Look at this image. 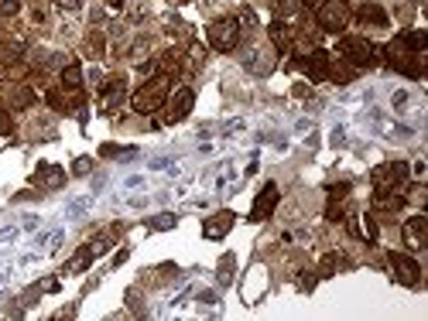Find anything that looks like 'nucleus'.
Segmentation results:
<instances>
[{"label":"nucleus","mask_w":428,"mask_h":321,"mask_svg":"<svg viewBox=\"0 0 428 321\" xmlns=\"http://www.w3.org/2000/svg\"><path fill=\"white\" fill-rule=\"evenodd\" d=\"M298 4H302V7H309V11H312V7H319L322 0H298Z\"/></svg>","instance_id":"obj_40"},{"label":"nucleus","mask_w":428,"mask_h":321,"mask_svg":"<svg viewBox=\"0 0 428 321\" xmlns=\"http://www.w3.org/2000/svg\"><path fill=\"white\" fill-rule=\"evenodd\" d=\"M31 103H35V89H31V86H24V82H21L18 89H14V93H11V106H14V110H28V106H31Z\"/></svg>","instance_id":"obj_25"},{"label":"nucleus","mask_w":428,"mask_h":321,"mask_svg":"<svg viewBox=\"0 0 428 321\" xmlns=\"http://www.w3.org/2000/svg\"><path fill=\"white\" fill-rule=\"evenodd\" d=\"M234 266H236L234 257H223V260H219V283H230V281H234Z\"/></svg>","instance_id":"obj_30"},{"label":"nucleus","mask_w":428,"mask_h":321,"mask_svg":"<svg viewBox=\"0 0 428 321\" xmlns=\"http://www.w3.org/2000/svg\"><path fill=\"white\" fill-rule=\"evenodd\" d=\"M425 226H428L425 215H411L405 223V240H408L411 249H425Z\"/></svg>","instance_id":"obj_18"},{"label":"nucleus","mask_w":428,"mask_h":321,"mask_svg":"<svg viewBox=\"0 0 428 321\" xmlns=\"http://www.w3.org/2000/svg\"><path fill=\"white\" fill-rule=\"evenodd\" d=\"M14 133V120H11V110H0V137H11Z\"/></svg>","instance_id":"obj_32"},{"label":"nucleus","mask_w":428,"mask_h":321,"mask_svg":"<svg viewBox=\"0 0 428 321\" xmlns=\"http://www.w3.org/2000/svg\"><path fill=\"white\" fill-rule=\"evenodd\" d=\"M35 185H38V191H59L62 185H65V171L59 168V164H52V161H41L38 168H35Z\"/></svg>","instance_id":"obj_12"},{"label":"nucleus","mask_w":428,"mask_h":321,"mask_svg":"<svg viewBox=\"0 0 428 321\" xmlns=\"http://www.w3.org/2000/svg\"><path fill=\"white\" fill-rule=\"evenodd\" d=\"M45 99H48V106L52 110H59V113H79L82 110V103H86V96H82V89H65V86H52L48 93H45Z\"/></svg>","instance_id":"obj_10"},{"label":"nucleus","mask_w":428,"mask_h":321,"mask_svg":"<svg viewBox=\"0 0 428 321\" xmlns=\"http://www.w3.org/2000/svg\"><path fill=\"white\" fill-rule=\"evenodd\" d=\"M175 215H172V212H161V215H155V219H151V223H148V229H151V232H165V229H175Z\"/></svg>","instance_id":"obj_27"},{"label":"nucleus","mask_w":428,"mask_h":321,"mask_svg":"<svg viewBox=\"0 0 428 321\" xmlns=\"http://www.w3.org/2000/svg\"><path fill=\"white\" fill-rule=\"evenodd\" d=\"M240 35H243V28H240L236 18H219L206 28V41L216 52H234L236 45H240Z\"/></svg>","instance_id":"obj_6"},{"label":"nucleus","mask_w":428,"mask_h":321,"mask_svg":"<svg viewBox=\"0 0 428 321\" xmlns=\"http://www.w3.org/2000/svg\"><path fill=\"white\" fill-rule=\"evenodd\" d=\"M192 106H195V93L189 89V86H182V89H175V93H168V99H165V113H161V120L165 123H182L185 116L192 113Z\"/></svg>","instance_id":"obj_8"},{"label":"nucleus","mask_w":428,"mask_h":321,"mask_svg":"<svg viewBox=\"0 0 428 321\" xmlns=\"http://www.w3.org/2000/svg\"><path fill=\"white\" fill-rule=\"evenodd\" d=\"M425 45H428L425 31L411 28V31H401L394 41H388V48H380V55L394 72H401L408 79H422L425 76Z\"/></svg>","instance_id":"obj_1"},{"label":"nucleus","mask_w":428,"mask_h":321,"mask_svg":"<svg viewBox=\"0 0 428 321\" xmlns=\"http://www.w3.org/2000/svg\"><path fill=\"white\" fill-rule=\"evenodd\" d=\"M106 4H110V7H120V4H124V0H106Z\"/></svg>","instance_id":"obj_41"},{"label":"nucleus","mask_w":428,"mask_h":321,"mask_svg":"<svg viewBox=\"0 0 428 321\" xmlns=\"http://www.w3.org/2000/svg\"><path fill=\"white\" fill-rule=\"evenodd\" d=\"M103 48H106V38H103V31H99V28H93V31L86 35V55L99 58V55H103Z\"/></svg>","instance_id":"obj_26"},{"label":"nucleus","mask_w":428,"mask_h":321,"mask_svg":"<svg viewBox=\"0 0 428 321\" xmlns=\"http://www.w3.org/2000/svg\"><path fill=\"white\" fill-rule=\"evenodd\" d=\"M202 62H206V52H202V48H192V52H189V69H199Z\"/></svg>","instance_id":"obj_35"},{"label":"nucleus","mask_w":428,"mask_h":321,"mask_svg":"<svg viewBox=\"0 0 428 321\" xmlns=\"http://www.w3.org/2000/svg\"><path fill=\"white\" fill-rule=\"evenodd\" d=\"M182 69H185V55H182L178 48H168V52L155 62V72L158 76H168V79H175Z\"/></svg>","instance_id":"obj_17"},{"label":"nucleus","mask_w":428,"mask_h":321,"mask_svg":"<svg viewBox=\"0 0 428 321\" xmlns=\"http://www.w3.org/2000/svg\"><path fill=\"white\" fill-rule=\"evenodd\" d=\"M117 154H134V151H120L117 144H103L99 147V157H117Z\"/></svg>","instance_id":"obj_36"},{"label":"nucleus","mask_w":428,"mask_h":321,"mask_svg":"<svg viewBox=\"0 0 428 321\" xmlns=\"http://www.w3.org/2000/svg\"><path fill=\"white\" fill-rule=\"evenodd\" d=\"M93 260H97V257H93V249H89V243H86V246H82V249L76 253V257L65 264V274H82V270L93 264Z\"/></svg>","instance_id":"obj_22"},{"label":"nucleus","mask_w":428,"mask_h":321,"mask_svg":"<svg viewBox=\"0 0 428 321\" xmlns=\"http://www.w3.org/2000/svg\"><path fill=\"white\" fill-rule=\"evenodd\" d=\"M168 93H172V79L168 76H151L141 89H137L134 96H131V106H134V113L141 116H151L158 113L161 106H165V99H168Z\"/></svg>","instance_id":"obj_2"},{"label":"nucleus","mask_w":428,"mask_h":321,"mask_svg":"<svg viewBox=\"0 0 428 321\" xmlns=\"http://www.w3.org/2000/svg\"><path fill=\"white\" fill-rule=\"evenodd\" d=\"M353 76H356V69H353L350 62H343V65H336V62H332V65H329V79H326V82L346 86V82H353Z\"/></svg>","instance_id":"obj_23"},{"label":"nucleus","mask_w":428,"mask_h":321,"mask_svg":"<svg viewBox=\"0 0 428 321\" xmlns=\"http://www.w3.org/2000/svg\"><path fill=\"white\" fill-rule=\"evenodd\" d=\"M199 301H202V304H216L219 298H216V291H202V294H199Z\"/></svg>","instance_id":"obj_38"},{"label":"nucleus","mask_w":428,"mask_h":321,"mask_svg":"<svg viewBox=\"0 0 428 321\" xmlns=\"http://www.w3.org/2000/svg\"><path fill=\"white\" fill-rule=\"evenodd\" d=\"M350 191H353L350 181H332V185H329V202H346V198H350Z\"/></svg>","instance_id":"obj_28"},{"label":"nucleus","mask_w":428,"mask_h":321,"mask_svg":"<svg viewBox=\"0 0 428 321\" xmlns=\"http://www.w3.org/2000/svg\"><path fill=\"white\" fill-rule=\"evenodd\" d=\"M268 7H271L278 18H288L295 14V7H298V0H268Z\"/></svg>","instance_id":"obj_29"},{"label":"nucleus","mask_w":428,"mask_h":321,"mask_svg":"<svg viewBox=\"0 0 428 321\" xmlns=\"http://www.w3.org/2000/svg\"><path fill=\"white\" fill-rule=\"evenodd\" d=\"M21 11V0H0V18H14Z\"/></svg>","instance_id":"obj_33"},{"label":"nucleus","mask_w":428,"mask_h":321,"mask_svg":"<svg viewBox=\"0 0 428 321\" xmlns=\"http://www.w3.org/2000/svg\"><path fill=\"white\" fill-rule=\"evenodd\" d=\"M356 21H360L363 28H388V11L377 7V4H363V7L356 11Z\"/></svg>","instance_id":"obj_19"},{"label":"nucleus","mask_w":428,"mask_h":321,"mask_svg":"<svg viewBox=\"0 0 428 321\" xmlns=\"http://www.w3.org/2000/svg\"><path fill=\"white\" fill-rule=\"evenodd\" d=\"M350 266H353L350 257H343V253H326V257H322V264H319V274H315V277H332L336 270H350Z\"/></svg>","instance_id":"obj_21"},{"label":"nucleus","mask_w":428,"mask_h":321,"mask_svg":"<svg viewBox=\"0 0 428 321\" xmlns=\"http://www.w3.org/2000/svg\"><path fill=\"white\" fill-rule=\"evenodd\" d=\"M21 55H24V45H21V41H0V76L11 72V65L21 62Z\"/></svg>","instance_id":"obj_20"},{"label":"nucleus","mask_w":428,"mask_h":321,"mask_svg":"<svg viewBox=\"0 0 428 321\" xmlns=\"http://www.w3.org/2000/svg\"><path fill=\"white\" fill-rule=\"evenodd\" d=\"M298 287H302V291H312V287H315V274L302 270V277H298Z\"/></svg>","instance_id":"obj_37"},{"label":"nucleus","mask_w":428,"mask_h":321,"mask_svg":"<svg viewBox=\"0 0 428 321\" xmlns=\"http://www.w3.org/2000/svg\"><path fill=\"white\" fill-rule=\"evenodd\" d=\"M89 171H93V157H86V154H82V157H76L72 174H79V178H82V174H89Z\"/></svg>","instance_id":"obj_31"},{"label":"nucleus","mask_w":428,"mask_h":321,"mask_svg":"<svg viewBox=\"0 0 428 321\" xmlns=\"http://www.w3.org/2000/svg\"><path fill=\"white\" fill-rule=\"evenodd\" d=\"M124 93H127L124 76H114V79H106V82H99V103H103V113H114L120 103H124Z\"/></svg>","instance_id":"obj_13"},{"label":"nucleus","mask_w":428,"mask_h":321,"mask_svg":"<svg viewBox=\"0 0 428 321\" xmlns=\"http://www.w3.org/2000/svg\"><path fill=\"white\" fill-rule=\"evenodd\" d=\"M62 86L65 89H82V69H79V62H69L62 69Z\"/></svg>","instance_id":"obj_24"},{"label":"nucleus","mask_w":428,"mask_h":321,"mask_svg":"<svg viewBox=\"0 0 428 321\" xmlns=\"http://www.w3.org/2000/svg\"><path fill=\"white\" fill-rule=\"evenodd\" d=\"M329 65H332V55L326 48H312L309 55L288 62V69H302L312 82H326V79H329Z\"/></svg>","instance_id":"obj_7"},{"label":"nucleus","mask_w":428,"mask_h":321,"mask_svg":"<svg viewBox=\"0 0 428 321\" xmlns=\"http://www.w3.org/2000/svg\"><path fill=\"white\" fill-rule=\"evenodd\" d=\"M278 202H281V191H278V185H274V181H268L264 188L257 191V198H253L251 223H268V219H271V212L278 208Z\"/></svg>","instance_id":"obj_11"},{"label":"nucleus","mask_w":428,"mask_h":321,"mask_svg":"<svg viewBox=\"0 0 428 321\" xmlns=\"http://www.w3.org/2000/svg\"><path fill=\"white\" fill-rule=\"evenodd\" d=\"M14 236H18V229H4V232H0V243H7V240H14Z\"/></svg>","instance_id":"obj_39"},{"label":"nucleus","mask_w":428,"mask_h":321,"mask_svg":"<svg viewBox=\"0 0 428 321\" xmlns=\"http://www.w3.org/2000/svg\"><path fill=\"white\" fill-rule=\"evenodd\" d=\"M343 215H346V208H343V202H329V208H326V219H329V223H339Z\"/></svg>","instance_id":"obj_34"},{"label":"nucleus","mask_w":428,"mask_h":321,"mask_svg":"<svg viewBox=\"0 0 428 321\" xmlns=\"http://www.w3.org/2000/svg\"><path fill=\"white\" fill-rule=\"evenodd\" d=\"M353 11H350V0H322L315 7V28L319 31H329V35H339L346 24H350Z\"/></svg>","instance_id":"obj_4"},{"label":"nucleus","mask_w":428,"mask_h":321,"mask_svg":"<svg viewBox=\"0 0 428 321\" xmlns=\"http://www.w3.org/2000/svg\"><path fill=\"white\" fill-rule=\"evenodd\" d=\"M388 264H390V270H394V281H397V283H405V287H418V283H422V266L415 264L408 253L390 249Z\"/></svg>","instance_id":"obj_9"},{"label":"nucleus","mask_w":428,"mask_h":321,"mask_svg":"<svg viewBox=\"0 0 428 321\" xmlns=\"http://www.w3.org/2000/svg\"><path fill=\"white\" fill-rule=\"evenodd\" d=\"M243 65L251 69L253 76H271V72H274V65H278V62H274L271 52H264V48H251V52L243 55Z\"/></svg>","instance_id":"obj_16"},{"label":"nucleus","mask_w":428,"mask_h":321,"mask_svg":"<svg viewBox=\"0 0 428 321\" xmlns=\"http://www.w3.org/2000/svg\"><path fill=\"white\" fill-rule=\"evenodd\" d=\"M268 38H271L274 52H292L295 48V28L285 18H274L268 24Z\"/></svg>","instance_id":"obj_15"},{"label":"nucleus","mask_w":428,"mask_h":321,"mask_svg":"<svg viewBox=\"0 0 428 321\" xmlns=\"http://www.w3.org/2000/svg\"><path fill=\"white\" fill-rule=\"evenodd\" d=\"M234 223H236L234 208H219L216 215H209V219L202 223V236H206V240H223V236L234 229Z\"/></svg>","instance_id":"obj_14"},{"label":"nucleus","mask_w":428,"mask_h":321,"mask_svg":"<svg viewBox=\"0 0 428 321\" xmlns=\"http://www.w3.org/2000/svg\"><path fill=\"white\" fill-rule=\"evenodd\" d=\"M339 58L350 62L353 69H367V65H377L380 62V48L373 41L360 38V35H343L339 38Z\"/></svg>","instance_id":"obj_3"},{"label":"nucleus","mask_w":428,"mask_h":321,"mask_svg":"<svg viewBox=\"0 0 428 321\" xmlns=\"http://www.w3.org/2000/svg\"><path fill=\"white\" fill-rule=\"evenodd\" d=\"M408 164L405 161H388V164H377L373 168V174H370V185H373V191H401L405 185H408Z\"/></svg>","instance_id":"obj_5"}]
</instances>
